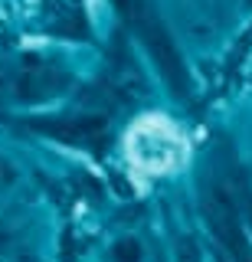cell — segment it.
Segmentation results:
<instances>
[{
    "mask_svg": "<svg viewBox=\"0 0 252 262\" xmlns=\"http://www.w3.org/2000/svg\"><path fill=\"white\" fill-rule=\"evenodd\" d=\"M187 144L170 121L144 118L128 135V161L144 174H167L184 161Z\"/></svg>",
    "mask_w": 252,
    "mask_h": 262,
    "instance_id": "obj_1",
    "label": "cell"
}]
</instances>
